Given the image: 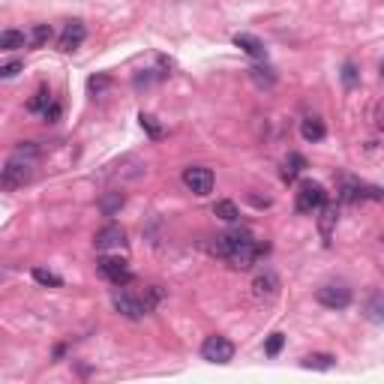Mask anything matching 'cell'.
Instances as JSON below:
<instances>
[{"mask_svg":"<svg viewBox=\"0 0 384 384\" xmlns=\"http://www.w3.org/2000/svg\"><path fill=\"white\" fill-rule=\"evenodd\" d=\"M27 40H31V45H36V48L45 45L48 40H51V27H48V24H33L31 33H27Z\"/></svg>","mask_w":384,"mask_h":384,"instance_id":"cell-23","label":"cell"},{"mask_svg":"<svg viewBox=\"0 0 384 384\" xmlns=\"http://www.w3.org/2000/svg\"><path fill=\"white\" fill-rule=\"evenodd\" d=\"M282 342H285V336H282V333H273V336H271V339H267V345H264V351H267V354H271V358H276V354H280V351H282Z\"/></svg>","mask_w":384,"mask_h":384,"instance_id":"cell-24","label":"cell"},{"mask_svg":"<svg viewBox=\"0 0 384 384\" xmlns=\"http://www.w3.org/2000/svg\"><path fill=\"white\" fill-rule=\"evenodd\" d=\"M249 72H253V79H255L258 84H267V88L273 84V72H271V70H262V66H255V70H249Z\"/></svg>","mask_w":384,"mask_h":384,"instance_id":"cell-25","label":"cell"},{"mask_svg":"<svg viewBox=\"0 0 384 384\" xmlns=\"http://www.w3.org/2000/svg\"><path fill=\"white\" fill-rule=\"evenodd\" d=\"M18 70H22V63H18V61H13V63L0 66V75H3V79H13V75H18Z\"/></svg>","mask_w":384,"mask_h":384,"instance_id":"cell-28","label":"cell"},{"mask_svg":"<svg viewBox=\"0 0 384 384\" xmlns=\"http://www.w3.org/2000/svg\"><path fill=\"white\" fill-rule=\"evenodd\" d=\"M51 102H54V99H51V90H48V88H40V90L31 96V99H27V111H45Z\"/></svg>","mask_w":384,"mask_h":384,"instance_id":"cell-18","label":"cell"},{"mask_svg":"<svg viewBox=\"0 0 384 384\" xmlns=\"http://www.w3.org/2000/svg\"><path fill=\"white\" fill-rule=\"evenodd\" d=\"M381 75H384V66H381Z\"/></svg>","mask_w":384,"mask_h":384,"instance_id":"cell-32","label":"cell"},{"mask_svg":"<svg viewBox=\"0 0 384 384\" xmlns=\"http://www.w3.org/2000/svg\"><path fill=\"white\" fill-rule=\"evenodd\" d=\"M378 127H381V129H384V111H381V114H378Z\"/></svg>","mask_w":384,"mask_h":384,"instance_id":"cell-31","label":"cell"},{"mask_svg":"<svg viewBox=\"0 0 384 384\" xmlns=\"http://www.w3.org/2000/svg\"><path fill=\"white\" fill-rule=\"evenodd\" d=\"M342 81L349 84V88H351L354 81H358V70H354V63H345L342 66Z\"/></svg>","mask_w":384,"mask_h":384,"instance_id":"cell-27","label":"cell"},{"mask_svg":"<svg viewBox=\"0 0 384 384\" xmlns=\"http://www.w3.org/2000/svg\"><path fill=\"white\" fill-rule=\"evenodd\" d=\"M276 291H280V280H276L273 271H264L253 280V294L258 297V301H273Z\"/></svg>","mask_w":384,"mask_h":384,"instance_id":"cell-10","label":"cell"},{"mask_svg":"<svg viewBox=\"0 0 384 384\" xmlns=\"http://www.w3.org/2000/svg\"><path fill=\"white\" fill-rule=\"evenodd\" d=\"M328 205V192H324L321 184H312V180H306L297 189V198H294V207L297 214H315V210H321Z\"/></svg>","mask_w":384,"mask_h":384,"instance_id":"cell-3","label":"cell"},{"mask_svg":"<svg viewBox=\"0 0 384 384\" xmlns=\"http://www.w3.org/2000/svg\"><path fill=\"white\" fill-rule=\"evenodd\" d=\"M315 301L321 306H328V310H345L351 303V288L342 282H328L315 291Z\"/></svg>","mask_w":384,"mask_h":384,"instance_id":"cell-4","label":"cell"},{"mask_svg":"<svg viewBox=\"0 0 384 384\" xmlns=\"http://www.w3.org/2000/svg\"><path fill=\"white\" fill-rule=\"evenodd\" d=\"M214 214H216L219 219H225V223H237V219H240V210H237L234 201H216V205H214Z\"/></svg>","mask_w":384,"mask_h":384,"instance_id":"cell-19","label":"cell"},{"mask_svg":"<svg viewBox=\"0 0 384 384\" xmlns=\"http://www.w3.org/2000/svg\"><path fill=\"white\" fill-rule=\"evenodd\" d=\"M33 280L40 282V285H51V288H61L63 285V280L57 273H51V271H45V267H33Z\"/></svg>","mask_w":384,"mask_h":384,"instance_id":"cell-22","label":"cell"},{"mask_svg":"<svg viewBox=\"0 0 384 384\" xmlns=\"http://www.w3.org/2000/svg\"><path fill=\"white\" fill-rule=\"evenodd\" d=\"M333 363H336L333 354H310V358H303L306 369H330Z\"/></svg>","mask_w":384,"mask_h":384,"instance_id":"cell-21","label":"cell"},{"mask_svg":"<svg viewBox=\"0 0 384 384\" xmlns=\"http://www.w3.org/2000/svg\"><path fill=\"white\" fill-rule=\"evenodd\" d=\"M96 271H99L105 280H109L111 285H127L132 280V273H129V264L123 262V258H111V255H102L99 262H96Z\"/></svg>","mask_w":384,"mask_h":384,"instance_id":"cell-6","label":"cell"},{"mask_svg":"<svg viewBox=\"0 0 384 384\" xmlns=\"http://www.w3.org/2000/svg\"><path fill=\"white\" fill-rule=\"evenodd\" d=\"M184 184L192 195H210V189H214V171L205 166H189L184 171Z\"/></svg>","mask_w":384,"mask_h":384,"instance_id":"cell-8","label":"cell"},{"mask_svg":"<svg viewBox=\"0 0 384 384\" xmlns=\"http://www.w3.org/2000/svg\"><path fill=\"white\" fill-rule=\"evenodd\" d=\"M33 180V168H31V159H22V157H13L3 166V175H0V184H3L6 192H13L18 186L31 184Z\"/></svg>","mask_w":384,"mask_h":384,"instance_id":"cell-2","label":"cell"},{"mask_svg":"<svg viewBox=\"0 0 384 384\" xmlns=\"http://www.w3.org/2000/svg\"><path fill=\"white\" fill-rule=\"evenodd\" d=\"M84 36H88V31H84V24L81 22H70L63 27V33H61V40H57V48H61V51H75V48H79L81 42H84Z\"/></svg>","mask_w":384,"mask_h":384,"instance_id":"cell-11","label":"cell"},{"mask_svg":"<svg viewBox=\"0 0 384 384\" xmlns=\"http://www.w3.org/2000/svg\"><path fill=\"white\" fill-rule=\"evenodd\" d=\"M141 127H144V129H147V132H150V136H153V138H159V127H157V120H153V118H150V114H141Z\"/></svg>","mask_w":384,"mask_h":384,"instance_id":"cell-26","label":"cell"},{"mask_svg":"<svg viewBox=\"0 0 384 384\" xmlns=\"http://www.w3.org/2000/svg\"><path fill=\"white\" fill-rule=\"evenodd\" d=\"M267 246L255 243V237L246 232V228H234V232H225L216 237L214 243V253L219 258H225V262H232L234 267H240V271H246V267L255 264V258L264 253Z\"/></svg>","mask_w":384,"mask_h":384,"instance_id":"cell-1","label":"cell"},{"mask_svg":"<svg viewBox=\"0 0 384 384\" xmlns=\"http://www.w3.org/2000/svg\"><path fill=\"white\" fill-rule=\"evenodd\" d=\"M234 45L243 48V51H246L249 57H255V61H264V54H267L264 42L258 40V36H253V33H237V36H234Z\"/></svg>","mask_w":384,"mask_h":384,"instance_id":"cell-12","label":"cell"},{"mask_svg":"<svg viewBox=\"0 0 384 384\" xmlns=\"http://www.w3.org/2000/svg\"><path fill=\"white\" fill-rule=\"evenodd\" d=\"M27 42V33L24 31H15V27H6L3 33H0V48H3V51H15V48H24Z\"/></svg>","mask_w":384,"mask_h":384,"instance_id":"cell-14","label":"cell"},{"mask_svg":"<svg viewBox=\"0 0 384 384\" xmlns=\"http://www.w3.org/2000/svg\"><path fill=\"white\" fill-rule=\"evenodd\" d=\"M363 315H367L372 324H384V294L381 291H376L367 303H363Z\"/></svg>","mask_w":384,"mask_h":384,"instance_id":"cell-15","label":"cell"},{"mask_svg":"<svg viewBox=\"0 0 384 384\" xmlns=\"http://www.w3.org/2000/svg\"><path fill=\"white\" fill-rule=\"evenodd\" d=\"M42 114H45V120H57V118H61V105L51 102V105H48V109H45Z\"/></svg>","mask_w":384,"mask_h":384,"instance_id":"cell-29","label":"cell"},{"mask_svg":"<svg viewBox=\"0 0 384 384\" xmlns=\"http://www.w3.org/2000/svg\"><path fill=\"white\" fill-rule=\"evenodd\" d=\"M303 168H306V159L301 157V153H288L285 162H282V180H294Z\"/></svg>","mask_w":384,"mask_h":384,"instance_id":"cell-16","label":"cell"},{"mask_svg":"<svg viewBox=\"0 0 384 384\" xmlns=\"http://www.w3.org/2000/svg\"><path fill=\"white\" fill-rule=\"evenodd\" d=\"M201 358L210 363H228L234 358V342L228 336H207L201 345Z\"/></svg>","mask_w":384,"mask_h":384,"instance_id":"cell-5","label":"cell"},{"mask_svg":"<svg viewBox=\"0 0 384 384\" xmlns=\"http://www.w3.org/2000/svg\"><path fill=\"white\" fill-rule=\"evenodd\" d=\"M111 303H114V310H118L120 315H127V319H132V321H138V319H144V315L150 312L147 301H144V297H132L129 291H114Z\"/></svg>","mask_w":384,"mask_h":384,"instance_id":"cell-7","label":"cell"},{"mask_svg":"<svg viewBox=\"0 0 384 384\" xmlns=\"http://www.w3.org/2000/svg\"><path fill=\"white\" fill-rule=\"evenodd\" d=\"M324 132H328V129H324V120H321V118H312V114H310V118H303V123H301V136L310 141V144L321 141Z\"/></svg>","mask_w":384,"mask_h":384,"instance_id":"cell-13","label":"cell"},{"mask_svg":"<svg viewBox=\"0 0 384 384\" xmlns=\"http://www.w3.org/2000/svg\"><path fill=\"white\" fill-rule=\"evenodd\" d=\"M109 88V79H90V90L93 93H99V90H105Z\"/></svg>","mask_w":384,"mask_h":384,"instance_id":"cell-30","label":"cell"},{"mask_svg":"<svg viewBox=\"0 0 384 384\" xmlns=\"http://www.w3.org/2000/svg\"><path fill=\"white\" fill-rule=\"evenodd\" d=\"M123 192H105L102 195V201H99V207H102V214L105 216H111V214H118V210L123 207Z\"/></svg>","mask_w":384,"mask_h":384,"instance_id":"cell-17","label":"cell"},{"mask_svg":"<svg viewBox=\"0 0 384 384\" xmlns=\"http://www.w3.org/2000/svg\"><path fill=\"white\" fill-rule=\"evenodd\" d=\"M93 243H96V249H99V253L123 249V246H127V232H123L120 225H105V228H99V232H96Z\"/></svg>","mask_w":384,"mask_h":384,"instance_id":"cell-9","label":"cell"},{"mask_svg":"<svg viewBox=\"0 0 384 384\" xmlns=\"http://www.w3.org/2000/svg\"><path fill=\"white\" fill-rule=\"evenodd\" d=\"M333 225H336V207H321V216H319V228H321V237L328 240L333 234Z\"/></svg>","mask_w":384,"mask_h":384,"instance_id":"cell-20","label":"cell"}]
</instances>
